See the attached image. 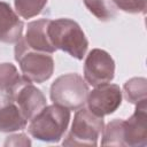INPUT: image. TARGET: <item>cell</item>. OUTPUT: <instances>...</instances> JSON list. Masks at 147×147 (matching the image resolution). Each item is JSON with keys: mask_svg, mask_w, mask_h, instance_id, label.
<instances>
[{"mask_svg": "<svg viewBox=\"0 0 147 147\" xmlns=\"http://www.w3.org/2000/svg\"><path fill=\"white\" fill-rule=\"evenodd\" d=\"M70 122V110L59 105L44 107L33 118L29 121L28 131L31 137L47 142L60 141Z\"/></svg>", "mask_w": 147, "mask_h": 147, "instance_id": "6da1fadb", "label": "cell"}, {"mask_svg": "<svg viewBox=\"0 0 147 147\" xmlns=\"http://www.w3.org/2000/svg\"><path fill=\"white\" fill-rule=\"evenodd\" d=\"M48 36L55 49H61L77 60H83L87 52V38L80 25L74 20H51Z\"/></svg>", "mask_w": 147, "mask_h": 147, "instance_id": "7a4b0ae2", "label": "cell"}, {"mask_svg": "<svg viewBox=\"0 0 147 147\" xmlns=\"http://www.w3.org/2000/svg\"><path fill=\"white\" fill-rule=\"evenodd\" d=\"M15 60L18 62L22 75L31 83H44L54 71V60L49 53L30 48L21 38L15 45Z\"/></svg>", "mask_w": 147, "mask_h": 147, "instance_id": "3957f363", "label": "cell"}, {"mask_svg": "<svg viewBox=\"0 0 147 147\" xmlns=\"http://www.w3.org/2000/svg\"><path fill=\"white\" fill-rule=\"evenodd\" d=\"M88 84L75 72L57 77L51 85V100L53 103L69 110H78L86 105L88 95Z\"/></svg>", "mask_w": 147, "mask_h": 147, "instance_id": "277c9868", "label": "cell"}, {"mask_svg": "<svg viewBox=\"0 0 147 147\" xmlns=\"http://www.w3.org/2000/svg\"><path fill=\"white\" fill-rule=\"evenodd\" d=\"M105 127L103 117L96 116L88 108H79L72 119L71 127L65 139L64 146H96Z\"/></svg>", "mask_w": 147, "mask_h": 147, "instance_id": "5b68a950", "label": "cell"}, {"mask_svg": "<svg viewBox=\"0 0 147 147\" xmlns=\"http://www.w3.org/2000/svg\"><path fill=\"white\" fill-rule=\"evenodd\" d=\"M115 76V61L111 55L100 48L92 49L85 59L84 79L91 86L110 83Z\"/></svg>", "mask_w": 147, "mask_h": 147, "instance_id": "8992f818", "label": "cell"}, {"mask_svg": "<svg viewBox=\"0 0 147 147\" xmlns=\"http://www.w3.org/2000/svg\"><path fill=\"white\" fill-rule=\"evenodd\" d=\"M122 98L123 93L118 85L106 83L94 86V88L88 92L86 105L93 114L105 117L117 110L122 103Z\"/></svg>", "mask_w": 147, "mask_h": 147, "instance_id": "52a82bcc", "label": "cell"}, {"mask_svg": "<svg viewBox=\"0 0 147 147\" xmlns=\"http://www.w3.org/2000/svg\"><path fill=\"white\" fill-rule=\"evenodd\" d=\"M124 145L146 146L147 145V100L136 105L134 113L123 122Z\"/></svg>", "mask_w": 147, "mask_h": 147, "instance_id": "ba28073f", "label": "cell"}, {"mask_svg": "<svg viewBox=\"0 0 147 147\" xmlns=\"http://www.w3.org/2000/svg\"><path fill=\"white\" fill-rule=\"evenodd\" d=\"M11 98L18 105L28 122L33 118L44 107L47 106L45 95L32 83L25 84Z\"/></svg>", "mask_w": 147, "mask_h": 147, "instance_id": "9c48e42d", "label": "cell"}, {"mask_svg": "<svg viewBox=\"0 0 147 147\" xmlns=\"http://www.w3.org/2000/svg\"><path fill=\"white\" fill-rule=\"evenodd\" d=\"M28 119L18 105L9 95H0V132H16L24 130Z\"/></svg>", "mask_w": 147, "mask_h": 147, "instance_id": "30bf717a", "label": "cell"}, {"mask_svg": "<svg viewBox=\"0 0 147 147\" xmlns=\"http://www.w3.org/2000/svg\"><path fill=\"white\" fill-rule=\"evenodd\" d=\"M24 24L18 14L7 3L0 1V41L16 44L23 34Z\"/></svg>", "mask_w": 147, "mask_h": 147, "instance_id": "8fae6325", "label": "cell"}, {"mask_svg": "<svg viewBox=\"0 0 147 147\" xmlns=\"http://www.w3.org/2000/svg\"><path fill=\"white\" fill-rule=\"evenodd\" d=\"M51 20L40 18L32 21L28 24L25 36L22 37L24 42L32 49L45 52V53H54L56 49L52 45L48 36V25Z\"/></svg>", "mask_w": 147, "mask_h": 147, "instance_id": "7c38bea8", "label": "cell"}, {"mask_svg": "<svg viewBox=\"0 0 147 147\" xmlns=\"http://www.w3.org/2000/svg\"><path fill=\"white\" fill-rule=\"evenodd\" d=\"M29 82L23 75L18 72L16 67L11 63H0V92L13 96L21 87Z\"/></svg>", "mask_w": 147, "mask_h": 147, "instance_id": "4fadbf2b", "label": "cell"}, {"mask_svg": "<svg viewBox=\"0 0 147 147\" xmlns=\"http://www.w3.org/2000/svg\"><path fill=\"white\" fill-rule=\"evenodd\" d=\"M124 98L127 102L137 105L147 100V80L144 77H133L125 82L123 86Z\"/></svg>", "mask_w": 147, "mask_h": 147, "instance_id": "5bb4252c", "label": "cell"}, {"mask_svg": "<svg viewBox=\"0 0 147 147\" xmlns=\"http://www.w3.org/2000/svg\"><path fill=\"white\" fill-rule=\"evenodd\" d=\"M83 2L87 10L99 21H113L117 15L116 7L111 0H83Z\"/></svg>", "mask_w": 147, "mask_h": 147, "instance_id": "9a60e30c", "label": "cell"}, {"mask_svg": "<svg viewBox=\"0 0 147 147\" xmlns=\"http://www.w3.org/2000/svg\"><path fill=\"white\" fill-rule=\"evenodd\" d=\"M124 119L116 118L110 121L102 131V146H125L124 145Z\"/></svg>", "mask_w": 147, "mask_h": 147, "instance_id": "2e32d148", "label": "cell"}, {"mask_svg": "<svg viewBox=\"0 0 147 147\" xmlns=\"http://www.w3.org/2000/svg\"><path fill=\"white\" fill-rule=\"evenodd\" d=\"M48 0H15V11L23 18H31L39 15Z\"/></svg>", "mask_w": 147, "mask_h": 147, "instance_id": "e0dca14e", "label": "cell"}, {"mask_svg": "<svg viewBox=\"0 0 147 147\" xmlns=\"http://www.w3.org/2000/svg\"><path fill=\"white\" fill-rule=\"evenodd\" d=\"M114 6L129 14H145L147 0H111Z\"/></svg>", "mask_w": 147, "mask_h": 147, "instance_id": "ac0fdd59", "label": "cell"}, {"mask_svg": "<svg viewBox=\"0 0 147 147\" xmlns=\"http://www.w3.org/2000/svg\"><path fill=\"white\" fill-rule=\"evenodd\" d=\"M30 146L31 141L28 139V136L20 133V134H13L7 138L5 141V146Z\"/></svg>", "mask_w": 147, "mask_h": 147, "instance_id": "d6986e66", "label": "cell"}]
</instances>
